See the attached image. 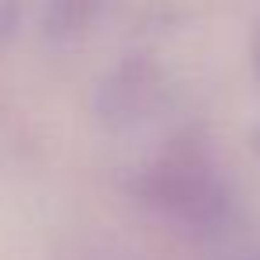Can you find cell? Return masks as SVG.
<instances>
[{
  "mask_svg": "<svg viewBox=\"0 0 260 260\" xmlns=\"http://www.w3.org/2000/svg\"><path fill=\"white\" fill-rule=\"evenodd\" d=\"M136 196L171 228L214 235L232 217V189L210 146L196 136L171 139L136 178Z\"/></svg>",
  "mask_w": 260,
  "mask_h": 260,
  "instance_id": "1",
  "label": "cell"
},
{
  "mask_svg": "<svg viewBox=\"0 0 260 260\" xmlns=\"http://www.w3.org/2000/svg\"><path fill=\"white\" fill-rule=\"evenodd\" d=\"M157 96V72L143 61L121 64L100 89V111L104 118L128 125L136 118H143V111L150 107V100Z\"/></svg>",
  "mask_w": 260,
  "mask_h": 260,
  "instance_id": "2",
  "label": "cell"
},
{
  "mask_svg": "<svg viewBox=\"0 0 260 260\" xmlns=\"http://www.w3.org/2000/svg\"><path fill=\"white\" fill-rule=\"evenodd\" d=\"M93 11H96V0H54L47 25L54 36H75L89 25Z\"/></svg>",
  "mask_w": 260,
  "mask_h": 260,
  "instance_id": "3",
  "label": "cell"
},
{
  "mask_svg": "<svg viewBox=\"0 0 260 260\" xmlns=\"http://www.w3.org/2000/svg\"><path fill=\"white\" fill-rule=\"evenodd\" d=\"M249 61H253V68H256V75H260V18H256V25H253V36H249Z\"/></svg>",
  "mask_w": 260,
  "mask_h": 260,
  "instance_id": "4",
  "label": "cell"
},
{
  "mask_svg": "<svg viewBox=\"0 0 260 260\" xmlns=\"http://www.w3.org/2000/svg\"><path fill=\"white\" fill-rule=\"evenodd\" d=\"M253 150H256V153H260V128H256V132H253Z\"/></svg>",
  "mask_w": 260,
  "mask_h": 260,
  "instance_id": "5",
  "label": "cell"
}]
</instances>
